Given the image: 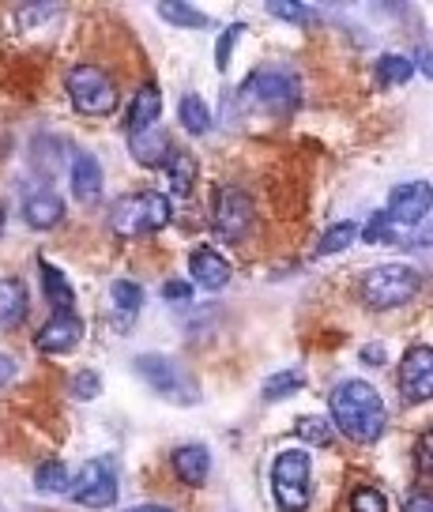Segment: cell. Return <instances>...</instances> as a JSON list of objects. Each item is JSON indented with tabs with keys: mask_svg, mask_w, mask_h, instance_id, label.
I'll list each match as a JSON object with an SVG mask.
<instances>
[{
	"mask_svg": "<svg viewBox=\"0 0 433 512\" xmlns=\"http://www.w3.org/2000/svg\"><path fill=\"white\" fill-rule=\"evenodd\" d=\"M61 151H65V140H57V136H38L31 144V166L42 181H53V177L61 174V166H65Z\"/></svg>",
	"mask_w": 433,
	"mask_h": 512,
	"instance_id": "obj_20",
	"label": "cell"
},
{
	"mask_svg": "<svg viewBox=\"0 0 433 512\" xmlns=\"http://www.w3.org/2000/svg\"><path fill=\"white\" fill-rule=\"evenodd\" d=\"M162 113V95L155 83H144L136 95H132V106L129 113H125V128L129 132H140V128H151L155 121H159Z\"/></svg>",
	"mask_w": 433,
	"mask_h": 512,
	"instance_id": "obj_19",
	"label": "cell"
},
{
	"mask_svg": "<svg viewBox=\"0 0 433 512\" xmlns=\"http://www.w3.org/2000/svg\"><path fill=\"white\" fill-rule=\"evenodd\" d=\"M362 362H369V366H381V362H385V351H381V347H362Z\"/></svg>",
	"mask_w": 433,
	"mask_h": 512,
	"instance_id": "obj_40",
	"label": "cell"
},
{
	"mask_svg": "<svg viewBox=\"0 0 433 512\" xmlns=\"http://www.w3.org/2000/svg\"><path fill=\"white\" fill-rule=\"evenodd\" d=\"M65 87L76 113H83V117H110L117 110V83L98 64H76L68 72Z\"/></svg>",
	"mask_w": 433,
	"mask_h": 512,
	"instance_id": "obj_7",
	"label": "cell"
},
{
	"mask_svg": "<svg viewBox=\"0 0 433 512\" xmlns=\"http://www.w3.org/2000/svg\"><path fill=\"white\" fill-rule=\"evenodd\" d=\"M38 272H42V287H46V298L57 313H72L76 305V290L68 283V275L61 268H53L49 260H38Z\"/></svg>",
	"mask_w": 433,
	"mask_h": 512,
	"instance_id": "obj_21",
	"label": "cell"
},
{
	"mask_svg": "<svg viewBox=\"0 0 433 512\" xmlns=\"http://www.w3.org/2000/svg\"><path fill=\"white\" fill-rule=\"evenodd\" d=\"M68 392H72L76 400H83V403L98 400V396H102V377H98L95 369H80V373L68 381Z\"/></svg>",
	"mask_w": 433,
	"mask_h": 512,
	"instance_id": "obj_31",
	"label": "cell"
},
{
	"mask_svg": "<svg viewBox=\"0 0 433 512\" xmlns=\"http://www.w3.org/2000/svg\"><path fill=\"white\" fill-rule=\"evenodd\" d=\"M117 467H113L110 456H95L91 464L83 467L80 475L68 486V497L83 505V509H110L117 501Z\"/></svg>",
	"mask_w": 433,
	"mask_h": 512,
	"instance_id": "obj_8",
	"label": "cell"
},
{
	"mask_svg": "<svg viewBox=\"0 0 433 512\" xmlns=\"http://www.w3.org/2000/svg\"><path fill=\"white\" fill-rule=\"evenodd\" d=\"M430 185L426 181H407V185H396V189L388 192V219L400 226H426V219H430Z\"/></svg>",
	"mask_w": 433,
	"mask_h": 512,
	"instance_id": "obj_11",
	"label": "cell"
},
{
	"mask_svg": "<svg viewBox=\"0 0 433 512\" xmlns=\"http://www.w3.org/2000/svg\"><path fill=\"white\" fill-rule=\"evenodd\" d=\"M159 16L174 27H189V31H200V27H211V16L196 12L193 4H181V0H162Z\"/></svg>",
	"mask_w": 433,
	"mask_h": 512,
	"instance_id": "obj_25",
	"label": "cell"
},
{
	"mask_svg": "<svg viewBox=\"0 0 433 512\" xmlns=\"http://www.w3.org/2000/svg\"><path fill=\"white\" fill-rule=\"evenodd\" d=\"M415 76V64L407 61V57H400V53H385L381 61H377V83L381 87H400V83H407Z\"/></svg>",
	"mask_w": 433,
	"mask_h": 512,
	"instance_id": "obj_27",
	"label": "cell"
},
{
	"mask_svg": "<svg viewBox=\"0 0 433 512\" xmlns=\"http://www.w3.org/2000/svg\"><path fill=\"white\" fill-rule=\"evenodd\" d=\"M253 219H257V208H253L249 192L238 189V185H219L215 189V230H219V238L245 241L253 230Z\"/></svg>",
	"mask_w": 433,
	"mask_h": 512,
	"instance_id": "obj_9",
	"label": "cell"
},
{
	"mask_svg": "<svg viewBox=\"0 0 433 512\" xmlns=\"http://www.w3.org/2000/svg\"><path fill=\"white\" fill-rule=\"evenodd\" d=\"M57 16V8L53 4H38V8H19V23L23 27H34V23H42V19Z\"/></svg>",
	"mask_w": 433,
	"mask_h": 512,
	"instance_id": "obj_36",
	"label": "cell"
},
{
	"mask_svg": "<svg viewBox=\"0 0 433 512\" xmlns=\"http://www.w3.org/2000/svg\"><path fill=\"white\" fill-rule=\"evenodd\" d=\"M309 482H313V464L302 448H283L272 464V490L283 512L309 509Z\"/></svg>",
	"mask_w": 433,
	"mask_h": 512,
	"instance_id": "obj_6",
	"label": "cell"
},
{
	"mask_svg": "<svg viewBox=\"0 0 433 512\" xmlns=\"http://www.w3.org/2000/svg\"><path fill=\"white\" fill-rule=\"evenodd\" d=\"M65 219V200L53 189H34L31 196H23V223L31 230H53V226Z\"/></svg>",
	"mask_w": 433,
	"mask_h": 512,
	"instance_id": "obj_14",
	"label": "cell"
},
{
	"mask_svg": "<svg viewBox=\"0 0 433 512\" xmlns=\"http://www.w3.org/2000/svg\"><path fill=\"white\" fill-rule=\"evenodd\" d=\"M189 275H193V283L200 290L215 294V290L230 287V275H234V268H230L223 256L215 253V249H196V253L189 256Z\"/></svg>",
	"mask_w": 433,
	"mask_h": 512,
	"instance_id": "obj_15",
	"label": "cell"
},
{
	"mask_svg": "<svg viewBox=\"0 0 433 512\" xmlns=\"http://www.w3.org/2000/svg\"><path fill=\"white\" fill-rule=\"evenodd\" d=\"M132 366L147 381V388H155L162 400L181 403V407H196L200 403V384L170 354H140Z\"/></svg>",
	"mask_w": 433,
	"mask_h": 512,
	"instance_id": "obj_5",
	"label": "cell"
},
{
	"mask_svg": "<svg viewBox=\"0 0 433 512\" xmlns=\"http://www.w3.org/2000/svg\"><path fill=\"white\" fill-rule=\"evenodd\" d=\"M177 117H181L185 132H193V136H204V132H211V110H208V102H204L200 95H185V98H181V106H177Z\"/></svg>",
	"mask_w": 433,
	"mask_h": 512,
	"instance_id": "obj_24",
	"label": "cell"
},
{
	"mask_svg": "<svg viewBox=\"0 0 433 512\" xmlns=\"http://www.w3.org/2000/svg\"><path fill=\"white\" fill-rule=\"evenodd\" d=\"M110 298L121 313L132 317V313H140V305H144V287H140V283H129V279H117L110 287Z\"/></svg>",
	"mask_w": 433,
	"mask_h": 512,
	"instance_id": "obj_30",
	"label": "cell"
},
{
	"mask_svg": "<svg viewBox=\"0 0 433 512\" xmlns=\"http://www.w3.org/2000/svg\"><path fill=\"white\" fill-rule=\"evenodd\" d=\"M170 200L162 192H125L110 208V230L117 238H147L170 223Z\"/></svg>",
	"mask_w": 433,
	"mask_h": 512,
	"instance_id": "obj_3",
	"label": "cell"
},
{
	"mask_svg": "<svg viewBox=\"0 0 433 512\" xmlns=\"http://www.w3.org/2000/svg\"><path fill=\"white\" fill-rule=\"evenodd\" d=\"M268 12H272L275 19H287V23H302V27L317 23L313 8H305V4H294V0H272V4H268Z\"/></svg>",
	"mask_w": 433,
	"mask_h": 512,
	"instance_id": "obj_33",
	"label": "cell"
},
{
	"mask_svg": "<svg viewBox=\"0 0 433 512\" xmlns=\"http://www.w3.org/2000/svg\"><path fill=\"white\" fill-rule=\"evenodd\" d=\"M72 196L80 200V204H98V196H102V166H98L95 155H87V151H76L72 155Z\"/></svg>",
	"mask_w": 433,
	"mask_h": 512,
	"instance_id": "obj_16",
	"label": "cell"
},
{
	"mask_svg": "<svg viewBox=\"0 0 433 512\" xmlns=\"http://www.w3.org/2000/svg\"><path fill=\"white\" fill-rule=\"evenodd\" d=\"M358 294L369 309H400L422 294V272L411 264H381L369 268L358 283Z\"/></svg>",
	"mask_w": 433,
	"mask_h": 512,
	"instance_id": "obj_4",
	"label": "cell"
},
{
	"mask_svg": "<svg viewBox=\"0 0 433 512\" xmlns=\"http://www.w3.org/2000/svg\"><path fill=\"white\" fill-rule=\"evenodd\" d=\"M298 437L309 441V445H317V448H328L332 441H336V430H332V422H328V418L305 415V418H298Z\"/></svg>",
	"mask_w": 433,
	"mask_h": 512,
	"instance_id": "obj_29",
	"label": "cell"
},
{
	"mask_svg": "<svg viewBox=\"0 0 433 512\" xmlns=\"http://www.w3.org/2000/svg\"><path fill=\"white\" fill-rule=\"evenodd\" d=\"M174 471L177 479L185 482V486H193L200 490L211 475V452L204 445H181L174 448Z\"/></svg>",
	"mask_w": 433,
	"mask_h": 512,
	"instance_id": "obj_18",
	"label": "cell"
},
{
	"mask_svg": "<svg viewBox=\"0 0 433 512\" xmlns=\"http://www.w3.org/2000/svg\"><path fill=\"white\" fill-rule=\"evenodd\" d=\"M302 388H305V369H298V366L279 369V373H272L268 381L260 384L264 400H287V396H298Z\"/></svg>",
	"mask_w": 433,
	"mask_h": 512,
	"instance_id": "obj_23",
	"label": "cell"
},
{
	"mask_svg": "<svg viewBox=\"0 0 433 512\" xmlns=\"http://www.w3.org/2000/svg\"><path fill=\"white\" fill-rule=\"evenodd\" d=\"M354 241H358V223H336V226H328L321 234V245H317V253L321 256H336L343 253V249H351Z\"/></svg>",
	"mask_w": 433,
	"mask_h": 512,
	"instance_id": "obj_28",
	"label": "cell"
},
{
	"mask_svg": "<svg viewBox=\"0 0 433 512\" xmlns=\"http://www.w3.org/2000/svg\"><path fill=\"white\" fill-rule=\"evenodd\" d=\"M302 102V83L290 68L268 64L257 68L249 80L241 83L238 91L226 95V117H268V121H287L290 113Z\"/></svg>",
	"mask_w": 433,
	"mask_h": 512,
	"instance_id": "obj_1",
	"label": "cell"
},
{
	"mask_svg": "<svg viewBox=\"0 0 433 512\" xmlns=\"http://www.w3.org/2000/svg\"><path fill=\"white\" fill-rule=\"evenodd\" d=\"M418 68H422V76H430V46L418 49Z\"/></svg>",
	"mask_w": 433,
	"mask_h": 512,
	"instance_id": "obj_41",
	"label": "cell"
},
{
	"mask_svg": "<svg viewBox=\"0 0 433 512\" xmlns=\"http://www.w3.org/2000/svg\"><path fill=\"white\" fill-rule=\"evenodd\" d=\"M34 486H38L42 494H68V486H72L68 464H61V460H46V464H38V471H34Z\"/></svg>",
	"mask_w": 433,
	"mask_h": 512,
	"instance_id": "obj_26",
	"label": "cell"
},
{
	"mask_svg": "<svg viewBox=\"0 0 433 512\" xmlns=\"http://www.w3.org/2000/svg\"><path fill=\"white\" fill-rule=\"evenodd\" d=\"M241 34H245V23H230V27L223 31L219 46H215V68H219V72H226V68H230V53H234V46H238Z\"/></svg>",
	"mask_w": 433,
	"mask_h": 512,
	"instance_id": "obj_34",
	"label": "cell"
},
{
	"mask_svg": "<svg viewBox=\"0 0 433 512\" xmlns=\"http://www.w3.org/2000/svg\"><path fill=\"white\" fill-rule=\"evenodd\" d=\"M83 339V320L76 313H57L46 328L34 336V347L42 354H68Z\"/></svg>",
	"mask_w": 433,
	"mask_h": 512,
	"instance_id": "obj_12",
	"label": "cell"
},
{
	"mask_svg": "<svg viewBox=\"0 0 433 512\" xmlns=\"http://www.w3.org/2000/svg\"><path fill=\"white\" fill-rule=\"evenodd\" d=\"M125 512H174V509H166V505H132Z\"/></svg>",
	"mask_w": 433,
	"mask_h": 512,
	"instance_id": "obj_42",
	"label": "cell"
},
{
	"mask_svg": "<svg viewBox=\"0 0 433 512\" xmlns=\"http://www.w3.org/2000/svg\"><path fill=\"white\" fill-rule=\"evenodd\" d=\"M12 377H16V358L12 354H0V388L12 384Z\"/></svg>",
	"mask_w": 433,
	"mask_h": 512,
	"instance_id": "obj_38",
	"label": "cell"
},
{
	"mask_svg": "<svg viewBox=\"0 0 433 512\" xmlns=\"http://www.w3.org/2000/svg\"><path fill=\"white\" fill-rule=\"evenodd\" d=\"M351 512H388V497L377 486H354Z\"/></svg>",
	"mask_w": 433,
	"mask_h": 512,
	"instance_id": "obj_32",
	"label": "cell"
},
{
	"mask_svg": "<svg viewBox=\"0 0 433 512\" xmlns=\"http://www.w3.org/2000/svg\"><path fill=\"white\" fill-rule=\"evenodd\" d=\"M31 313V290L19 275H4L0 279V328L16 332L19 324Z\"/></svg>",
	"mask_w": 433,
	"mask_h": 512,
	"instance_id": "obj_13",
	"label": "cell"
},
{
	"mask_svg": "<svg viewBox=\"0 0 433 512\" xmlns=\"http://www.w3.org/2000/svg\"><path fill=\"white\" fill-rule=\"evenodd\" d=\"M400 396L407 403H426L433 396V351L430 343H418L400 362Z\"/></svg>",
	"mask_w": 433,
	"mask_h": 512,
	"instance_id": "obj_10",
	"label": "cell"
},
{
	"mask_svg": "<svg viewBox=\"0 0 433 512\" xmlns=\"http://www.w3.org/2000/svg\"><path fill=\"white\" fill-rule=\"evenodd\" d=\"M170 136L162 132L159 125L151 128H140V132H129V151L132 159L140 162V166H162L166 155H170Z\"/></svg>",
	"mask_w": 433,
	"mask_h": 512,
	"instance_id": "obj_17",
	"label": "cell"
},
{
	"mask_svg": "<svg viewBox=\"0 0 433 512\" xmlns=\"http://www.w3.org/2000/svg\"><path fill=\"white\" fill-rule=\"evenodd\" d=\"M166 174H170V185L174 192H189L196 181V155L193 151H185V147H170V155H166Z\"/></svg>",
	"mask_w": 433,
	"mask_h": 512,
	"instance_id": "obj_22",
	"label": "cell"
},
{
	"mask_svg": "<svg viewBox=\"0 0 433 512\" xmlns=\"http://www.w3.org/2000/svg\"><path fill=\"white\" fill-rule=\"evenodd\" d=\"M403 512H433V497L422 490V494H411L407 497V505H403Z\"/></svg>",
	"mask_w": 433,
	"mask_h": 512,
	"instance_id": "obj_37",
	"label": "cell"
},
{
	"mask_svg": "<svg viewBox=\"0 0 433 512\" xmlns=\"http://www.w3.org/2000/svg\"><path fill=\"white\" fill-rule=\"evenodd\" d=\"M162 298H166V302L189 305V298H193V283H185V279H170V283H162Z\"/></svg>",
	"mask_w": 433,
	"mask_h": 512,
	"instance_id": "obj_35",
	"label": "cell"
},
{
	"mask_svg": "<svg viewBox=\"0 0 433 512\" xmlns=\"http://www.w3.org/2000/svg\"><path fill=\"white\" fill-rule=\"evenodd\" d=\"M4 223H8V215H4V204H0V234H4Z\"/></svg>",
	"mask_w": 433,
	"mask_h": 512,
	"instance_id": "obj_43",
	"label": "cell"
},
{
	"mask_svg": "<svg viewBox=\"0 0 433 512\" xmlns=\"http://www.w3.org/2000/svg\"><path fill=\"white\" fill-rule=\"evenodd\" d=\"M430 445H433V433H422V445H418V460H422V471L430 475Z\"/></svg>",
	"mask_w": 433,
	"mask_h": 512,
	"instance_id": "obj_39",
	"label": "cell"
},
{
	"mask_svg": "<svg viewBox=\"0 0 433 512\" xmlns=\"http://www.w3.org/2000/svg\"><path fill=\"white\" fill-rule=\"evenodd\" d=\"M328 407H332V426L358 445H373V441L385 437L388 407L369 381L351 377V381L336 384L332 396H328Z\"/></svg>",
	"mask_w": 433,
	"mask_h": 512,
	"instance_id": "obj_2",
	"label": "cell"
}]
</instances>
